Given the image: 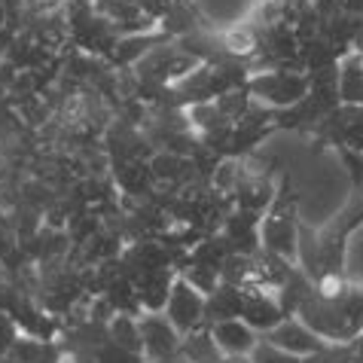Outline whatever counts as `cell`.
I'll use <instances>...</instances> for the list:
<instances>
[{
  "instance_id": "13",
  "label": "cell",
  "mask_w": 363,
  "mask_h": 363,
  "mask_svg": "<svg viewBox=\"0 0 363 363\" xmlns=\"http://www.w3.org/2000/svg\"><path fill=\"white\" fill-rule=\"evenodd\" d=\"M0 363H22V360H18V357L13 354V351H9V354H4V357H0Z\"/></svg>"
},
{
  "instance_id": "11",
  "label": "cell",
  "mask_w": 363,
  "mask_h": 363,
  "mask_svg": "<svg viewBox=\"0 0 363 363\" xmlns=\"http://www.w3.org/2000/svg\"><path fill=\"white\" fill-rule=\"evenodd\" d=\"M13 345H16V333H13V327H9V320L0 318V357L9 354Z\"/></svg>"
},
{
  "instance_id": "10",
  "label": "cell",
  "mask_w": 363,
  "mask_h": 363,
  "mask_svg": "<svg viewBox=\"0 0 363 363\" xmlns=\"http://www.w3.org/2000/svg\"><path fill=\"white\" fill-rule=\"evenodd\" d=\"M250 363H302V357L290 354L284 348L269 345V342H257V348L250 351Z\"/></svg>"
},
{
  "instance_id": "12",
  "label": "cell",
  "mask_w": 363,
  "mask_h": 363,
  "mask_svg": "<svg viewBox=\"0 0 363 363\" xmlns=\"http://www.w3.org/2000/svg\"><path fill=\"white\" fill-rule=\"evenodd\" d=\"M65 0H31V6H37L40 13H52V9H58Z\"/></svg>"
},
{
  "instance_id": "7",
  "label": "cell",
  "mask_w": 363,
  "mask_h": 363,
  "mask_svg": "<svg viewBox=\"0 0 363 363\" xmlns=\"http://www.w3.org/2000/svg\"><path fill=\"white\" fill-rule=\"evenodd\" d=\"M241 294H245V306H241V320L250 324L257 333H266L272 330L275 324H281L287 315L284 308H281L278 296L272 294L266 287H257V284H245L241 287Z\"/></svg>"
},
{
  "instance_id": "14",
  "label": "cell",
  "mask_w": 363,
  "mask_h": 363,
  "mask_svg": "<svg viewBox=\"0 0 363 363\" xmlns=\"http://www.w3.org/2000/svg\"><path fill=\"white\" fill-rule=\"evenodd\" d=\"M360 65H363V55H360Z\"/></svg>"
},
{
  "instance_id": "3",
  "label": "cell",
  "mask_w": 363,
  "mask_h": 363,
  "mask_svg": "<svg viewBox=\"0 0 363 363\" xmlns=\"http://www.w3.org/2000/svg\"><path fill=\"white\" fill-rule=\"evenodd\" d=\"M247 92L259 104L269 107H294L311 92V77L306 70H263V74L247 77Z\"/></svg>"
},
{
  "instance_id": "5",
  "label": "cell",
  "mask_w": 363,
  "mask_h": 363,
  "mask_svg": "<svg viewBox=\"0 0 363 363\" xmlns=\"http://www.w3.org/2000/svg\"><path fill=\"white\" fill-rule=\"evenodd\" d=\"M140 324V339H144V357L153 363H168L171 357L180 354V333L168 320L162 311H150V315L138 318Z\"/></svg>"
},
{
  "instance_id": "9",
  "label": "cell",
  "mask_w": 363,
  "mask_h": 363,
  "mask_svg": "<svg viewBox=\"0 0 363 363\" xmlns=\"http://www.w3.org/2000/svg\"><path fill=\"white\" fill-rule=\"evenodd\" d=\"M339 101L363 107V65L357 52L339 58Z\"/></svg>"
},
{
  "instance_id": "8",
  "label": "cell",
  "mask_w": 363,
  "mask_h": 363,
  "mask_svg": "<svg viewBox=\"0 0 363 363\" xmlns=\"http://www.w3.org/2000/svg\"><path fill=\"white\" fill-rule=\"evenodd\" d=\"M211 336H214L217 348L223 351L226 357H250V351L257 348V330L245 324L241 318H232V320H217L211 324Z\"/></svg>"
},
{
  "instance_id": "1",
  "label": "cell",
  "mask_w": 363,
  "mask_h": 363,
  "mask_svg": "<svg viewBox=\"0 0 363 363\" xmlns=\"http://www.w3.org/2000/svg\"><path fill=\"white\" fill-rule=\"evenodd\" d=\"M363 226V180L351 184V196L336 211L327 226L318 232L299 223V257L296 263L306 275L315 281L320 275H345V257H348V241Z\"/></svg>"
},
{
  "instance_id": "2",
  "label": "cell",
  "mask_w": 363,
  "mask_h": 363,
  "mask_svg": "<svg viewBox=\"0 0 363 363\" xmlns=\"http://www.w3.org/2000/svg\"><path fill=\"white\" fill-rule=\"evenodd\" d=\"M296 318L324 342H354L363 336V284H351L339 296H320L318 290L302 299Z\"/></svg>"
},
{
  "instance_id": "4",
  "label": "cell",
  "mask_w": 363,
  "mask_h": 363,
  "mask_svg": "<svg viewBox=\"0 0 363 363\" xmlns=\"http://www.w3.org/2000/svg\"><path fill=\"white\" fill-rule=\"evenodd\" d=\"M165 315L168 320L177 327L180 336L193 330H201L205 327V294L196 290L184 275L174 278V287L168 294V306H165Z\"/></svg>"
},
{
  "instance_id": "6",
  "label": "cell",
  "mask_w": 363,
  "mask_h": 363,
  "mask_svg": "<svg viewBox=\"0 0 363 363\" xmlns=\"http://www.w3.org/2000/svg\"><path fill=\"white\" fill-rule=\"evenodd\" d=\"M263 342H269V345H275V348H284V351H290V354H296V357H308V354H315V351H320L324 345H330V342L320 339L311 327L302 324L296 315H290V318L281 320V324L266 330Z\"/></svg>"
}]
</instances>
